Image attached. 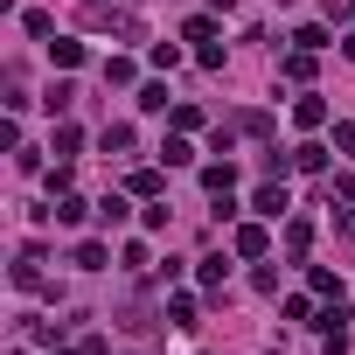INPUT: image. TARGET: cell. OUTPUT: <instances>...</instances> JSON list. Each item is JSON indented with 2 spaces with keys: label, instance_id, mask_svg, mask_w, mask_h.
<instances>
[{
  "label": "cell",
  "instance_id": "obj_9",
  "mask_svg": "<svg viewBox=\"0 0 355 355\" xmlns=\"http://www.w3.org/2000/svg\"><path fill=\"white\" fill-rule=\"evenodd\" d=\"M286 77H313V49H293L286 56Z\"/></svg>",
  "mask_w": 355,
  "mask_h": 355
},
{
  "label": "cell",
  "instance_id": "obj_10",
  "mask_svg": "<svg viewBox=\"0 0 355 355\" xmlns=\"http://www.w3.org/2000/svg\"><path fill=\"white\" fill-rule=\"evenodd\" d=\"M42 105H49V112H70V105H77V91H70V84H49V98H42Z\"/></svg>",
  "mask_w": 355,
  "mask_h": 355
},
{
  "label": "cell",
  "instance_id": "obj_8",
  "mask_svg": "<svg viewBox=\"0 0 355 355\" xmlns=\"http://www.w3.org/2000/svg\"><path fill=\"white\" fill-rule=\"evenodd\" d=\"M293 42H300V49H327V28H320V21H306V28H300Z\"/></svg>",
  "mask_w": 355,
  "mask_h": 355
},
{
  "label": "cell",
  "instance_id": "obj_1",
  "mask_svg": "<svg viewBox=\"0 0 355 355\" xmlns=\"http://www.w3.org/2000/svg\"><path fill=\"white\" fill-rule=\"evenodd\" d=\"M84 28H112V35H139L132 15H112V8H84Z\"/></svg>",
  "mask_w": 355,
  "mask_h": 355
},
{
  "label": "cell",
  "instance_id": "obj_5",
  "mask_svg": "<svg viewBox=\"0 0 355 355\" xmlns=\"http://www.w3.org/2000/svg\"><path fill=\"white\" fill-rule=\"evenodd\" d=\"M49 56L70 70V63H84V42H63V35H56V42H49Z\"/></svg>",
  "mask_w": 355,
  "mask_h": 355
},
{
  "label": "cell",
  "instance_id": "obj_7",
  "mask_svg": "<svg viewBox=\"0 0 355 355\" xmlns=\"http://www.w3.org/2000/svg\"><path fill=\"white\" fill-rule=\"evenodd\" d=\"M306 244H313V223H286V251H293V258H300V251H306Z\"/></svg>",
  "mask_w": 355,
  "mask_h": 355
},
{
  "label": "cell",
  "instance_id": "obj_16",
  "mask_svg": "<svg viewBox=\"0 0 355 355\" xmlns=\"http://www.w3.org/2000/svg\"><path fill=\"white\" fill-rule=\"evenodd\" d=\"M98 223H105V230H119V223H125V202H119V196H105V209H98Z\"/></svg>",
  "mask_w": 355,
  "mask_h": 355
},
{
  "label": "cell",
  "instance_id": "obj_6",
  "mask_svg": "<svg viewBox=\"0 0 355 355\" xmlns=\"http://www.w3.org/2000/svg\"><path fill=\"white\" fill-rule=\"evenodd\" d=\"M293 119H300V125H320V119H327V105H320V98H300V105H293Z\"/></svg>",
  "mask_w": 355,
  "mask_h": 355
},
{
  "label": "cell",
  "instance_id": "obj_13",
  "mask_svg": "<svg viewBox=\"0 0 355 355\" xmlns=\"http://www.w3.org/2000/svg\"><path fill=\"white\" fill-rule=\"evenodd\" d=\"M77 146H84V132H77V125H63V132H56V153H63V160H77Z\"/></svg>",
  "mask_w": 355,
  "mask_h": 355
},
{
  "label": "cell",
  "instance_id": "obj_12",
  "mask_svg": "<svg viewBox=\"0 0 355 355\" xmlns=\"http://www.w3.org/2000/svg\"><path fill=\"white\" fill-rule=\"evenodd\" d=\"M237 132H258V139H265V132H272V119H265V112H237Z\"/></svg>",
  "mask_w": 355,
  "mask_h": 355
},
{
  "label": "cell",
  "instance_id": "obj_4",
  "mask_svg": "<svg viewBox=\"0 0 355 355\" xmlns=\"http://www.w3.org/2000/svg\"><path fill=\"white\" fill-rule=\"evenodd\" d=\"M237 251H244V258H265V230L244 223V230H237Z\"/></svg>",
  "mask_w": 355,
  "mask_h": 355
},
{
  "label": "cell",
  "instance_id": "obj_2",
  "mask_svg": "<svg viewBox=\"0 0 355 355\" xmlns=\"http://www.w3.org/2000/svg\"><path fill=\"white\" fill-rule=\"evenodd\" d=\"M251 209H258V216H286V189H279V182H265V189L251 196Z\"/></svg>",
  "mask_w": 355,
  "mask_h": 355
},
{
  "label": "cell",
  "instance_id": "obj_18",
  "mask_svg": "<svg viewBox=\"0 0 355 355\" xmlns=\"http://www.w3.org/2000/svg\"><path fill=\"white\" fill-rule=\"evenodd\" d=\"M334 196H341V202H355V174H341V182H334Z\"/></svg>",
  "mask_w": 355,
  "mask_h": 355
},
{
  "label": "cell",
  "instance_id": "obj_11",
  "mask_svg": "<svg viewBox=\"0 0 355 355\" xmlns=\"http://www.w3.org/2000/svg\"><path fill=\"white\" fill-rule=\"evenodd\" d=\"M139 112H167V84H146L139 91Z\"/></svg>",
  "mask_w": 355,
  "mask_h": 355
},
{
  "label": "cell",
  "instance_id": "obj_14",
  "mask_svg": "<svg viewBox=\"0 0 355 355\" xmlns=\"http://www.w3.org/2000/svg\"><path fill=\"white\" fill-rule=\"evenodd\" d=\"M132 146V125H105V153H125Z\"/></svg>",
  "mask_w": 355,
  "mask_h": 355
},
{
  "label": "cell",
  "instance_id": "obj_3",
  "mask_svg": "<svg viewBox=\"0 0 355 355\" xmlns=\"http://www.w3.org/2000/svg\"><path fill=\"white\" fill-rule=\"evenodd\" d=\"M230 182H237V167H230V160L202 167V189H209V196H230Z\"/></svg>",
  "mask_w": 355,
  "mask_h": 355
},
{
  "label": "cell",
  "instance_id": "obj_15",
  "mask_svg": "<svg viewBox=\"0 0 355 355\" xmlns=\"http://www.w3.org/2000/svg\"><path fill=\"white\" fill-rule=\"evenodd\" d=\"M84 216H91V209H84L77 196H63V202H56V223H84Z\"/></svg>",
  "mask_w": 355,
  "mask_h": 355
},
{
  "label": "cell",
  "instance_id": "obj_17",
  "mask_svg": "<svg viewBox=\"0 0 355 355\" xmlns=\"http://www.w3.org/2000/svg\"><path fill=\"white\" fill-rule=\"evenodd\" d=\"M334 146H341V153L355 160V125H334Z\"/></svg>",
  "mask_w": 355,
  "mask_h": 355
}]
</instances>
